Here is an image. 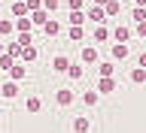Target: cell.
I'll return each instance as SVG.
<instances>
[{
	"label": "cell",
	"mask_w": 146,
	"mask_h": 133,
	"mask_svg": "<svg viewBox=\"0 0 146 133\" xmlns=\"http://www.w3.org/2000/svg\"><path fill=\"white\" fill-rule=\"evenodd\" d=\"M85 18H91L94 24H104V21H107V12H104V6H91L88 12H85Z\"/></svg>",
	"instance_id": "obj_1"
},
{
	"label": "cell",
	"mask_w": 146,
	"mask_h": 133,
	"mask_svg": "<svg viewBox=\"0 0 146 133\" xmlns=\"http://www.w3.org/2000/svg\"><path fill=\"white\" fill-rule=\"evenodd\" d=\"M12 24H15V33H31L34 21H31V15H21V18H15Z\"/></svg>",
	"instance_id": "obj_2"
},
{
	"label": "cell",
	"mask_w": 146,
	"mask_h": 133,
	"mask_svg": "<svg viewBox=\"0 0 146 133\" xmlns=\"http://www.w3.org/2000/svg\"><path fill=\"white\" fill-rule=\"evenodd\" d=\"M128 54H131L128 43H113V61H125Z\"/></svg>",
	"instance_id": "obj_3"
},
{
	"label": "cell",
	"mask_w": 146,
	"mask_h": 133,
	"mask_svg": "<svg viewBox=\"0 0 146 133\" xmlns=\"http://www.w3.org/2000/svg\"><path fill=\"white\" fill-rule=\"evenodd\" d=\"M52 70L55 73H67L70 70V58H67V54H58V58L52 61Z\"/></svg>",
	"instance_id": "obj_4"
},
{
	"label": "cell",
	"mask_w": 146,
	"mask_h": 133,
	"mask_svg": "<svg viewBox=\"0 0 146 133\" xmlns=\"http://www.w3.org/2000/svg\"><path fill=\"white\" fill-rule=\"evenodd\" d=\"M113 39H116V43H128V39H131V27H125V24H119L116 30H113Z\"/></svg>",
	"instance_id": "obj_5"
},
{
	"label": "cell",
	"mask_w": 146,
	"mask_h": 133,
	"mask_svg": "<svg viewBox=\"0 0 146 133\" xmlns=\"http://www.w3.org/2000/svg\"><path fill=\"white\" fill-rule=\"evenodd\" d=\"M88 127H91V121L85 115H76V118H73V133H88Z\"/></svg>",
	"instance_id": "obj_6"
},
{
	"label": "cell",
	"mask_w": 146,
	"mask_h": 133,
	"mask_svg": "<svg viewBox=\"0 0 146 133\" xmlns=\"http://www.w3.org/2000/svg\"><path fill=\"white\" fill-rule=\"evenodd\" d=\"M98 73H100V79H110V76L116 73V64H113V61H100L98 64Z\"/></svg>",
	"instance_id": "obj_7"
},
{
	"label": "cell",
	"mask_w": 146,
	"mask_h": 133,
	"mask_svg": "<svg viewBox=\"0 0 146 133\" xmlns=\"http://www.w3.org/2000/svg\"><path fill=\"white\" fill-rule=\"evenodd\" d=\"M0 94H3L6 100L18 97V82H6V85H0Z\"/></svg>",
	"instance_id": "obj_8"
},
{
	"label": "cell",
	"mask_w": 146,
	"mask_h": 133,
	"mask_svg": "<svg viewBox=\"0 0 146 133\" xmlns=\"http://www.w3.org/2000/svg\"><path fill=\"white\" fill-rule=\"evenodd\" d=\"M43 33H46V36H58V33H61V24H58L52 15H49V21L43 24Z\"/></svg>",
	"instance_id": "obj_9"
},
{
	"label": "cell",
	"mask_w": 146,
	"mask_h": 133,
	"mask_svg": "<svg viewBox=\"0 0 146 133\" xmlns=\"http://www.w3.org/2000/svg\"><path fill=\"white\" fill-rule=\"evenodd\" d=\"M94 91H98V94H113V91H116V82H113V76H110V79H100Z\"/></svg>",
	"instance_id": "obj_10"
},
{
	"label": "cell",
	"mask_w": 146,
	"mask_h": 133,
	"mask_svg": "<svg viewBox=\"0 0 146 133\" xmlns=\"http://www.w3.org/2000/svg\"><path fill=\"white\" fill-rule=\"evenodd\" d=\"M82 64H98V48L94 45H85L82 48Z\"/></svg>",
	"instance_id": "obj_11"
},
{
	"label": "cell",
	"mask_w": 146,
	"mask_h": 133,
	"mask_svg": "<svg viewBox=\"0 0 146 133\" xmlns=\"http://www.w3.org/2000/svg\"><path fill=\"white\" fill-rule=\"evenodd\" d=\"M55 103H58V106H70L73 103V91H67V88L58 91V94H55Z\"/></svg>",
	"instance_id": "obj_12"
},
{
	"label": "cell",
	"mask_w": 146,
	"mask_h": 133,
	"mask_svg": "<svg viewBox=\"0 0 146 133\" xmlns=\"http://www.w3.org/2000/svg\"><path fill=\"white\" fill-rule=\"evenodd\" d=\"M31 21H34V24H40V27H43L46 21H49V12H46L43 6H40V9H34V12H31Z\"/></svg>",
	"instance_id": "obj_13"
},
{
	"label": "cell",
	"mask_w": 146,
	"mask_h": 133,
	"mask_svg": "<svg viewBox=\"0 0 146 133\" xmlns=\"http://www.w3.org/2000/svg\"><path fill=\"white\" fill-rule=\"evenodd\" d=\"M12 33H15V24H12L9 18H0V39H3V36H12Z\"/></svg>",
	"instance_id": "obj_14"
},
{
	"label": "cell",
	"mask_w": 146,
	"mask_h": 133,
	"mask_svg": "<svg viewBox=\"0 0 146 133\" xmlns=\"http://www.w3.org/2000/svg\"><path fill=\"white\" fill-rule=\"evenodd\" d=\"M9 76H12V82H21L27 76V70H25V64H12V70H9Z\"/></svg>",
	"instance_id": "obj_15"
},
{
	"label": "cell",
	"mask_w": 146,
	"mask_h": 133,
	"mask_svg": "<svg viewBox=\"0 0 146 133\" xmlns=\"http://www.w3.org/2000/svg\"><path fill=\"white\" fill-rule=\"evenodd\" d=\"M91 36H94V43H107V39H110V30L104 24H94V33H91Z\"/></svg>",
	"instance_id": "obj_16"
},
{
	"label": "cell",
	"mask_w": 146,
	"mask_h": 133,
	"mask_svg": "<svg viewBox=\"0 0 146 133\" xmlns=\"http://www.w3.org/2000/svg\"><path fill=\"white\" fill-rule=\"evenodd\" d=\"M131 82H134V85H143L146 82V70L143 67H134V70H131Z\"/></svg>",
	"instance_id": "obj_17"
},
{
	"label": "cell",
	"mask_w": 146,
	"mask_h": 133,
	"mask_svg": "<svg viewBox=\"0 0 146 133\" xmlns=\"http://www.w3.org/2000/svg\"><path fill=\"white\" fill-rule=\"evenodd\" d=\"M21 61H36V48L34 45H21V54H18Z\"/></svg>",
	"instance_id": "obj_18"
},
{
	"label": "cell",
	"mask_w": 146,
	"mask_h": 133,
	"mask_svg": "<svg viewBox=\"0 0 146 133\" xmlns=\"http://www.w3.org/2000/svg\"><path fill=\"white\" fill-rule=\"evenodd\" d=\"M25 109H27V112H40V109H43V100H40V97H27Z\"/></svg>",
	"instance_id": "obj_19"
},
{
	"label": "cell",
	"mask_w": 146,
	"mask_h": 133,
	"mask_svg": "<svg viewBox=\"0 0 146 133\" xmlns=\"http://www.w3.org/2000/svg\"><path fill=\"white\" fill-rule=\"evenodd\" d=\"M104 12H107V15H119V12H122V3H119V0H110L107 6H104Z\"/></svg>",
	"instance_id": "obj_20"
},
{
	"label": "cell",
	"mask_w": 146,
	"mask_h": 133,
	"mask_svg": "<svg viewBox=\"0 0 146 133\" xmlns=\"http://www.w3.org/2000/svg\"><path fill=\"white\" fill-rule=\"evenodd\" d=\"M82 21H85V12H82V9H73V12H70V24L82 27Z\"/></svg>",
	"instance_id": "obj_21"
},
{
	"label": "cell",
	"mask_w": 146,
	"mask_h": 133,
	"mask_svg": "<svg viewBox=\"0 0 146 133\" xmlns=\"http://www.w3.org/2000/svg\"><path fill=\"white\" fill-rule=\"evenodd\" d=\"M82 103L85 106H98V91H85L82 94Z\"/></svg>",
	"instance_id": "obj_22"
},
{
	"label": "cell",
	"mask_w": 146,
	"mask_h": 133,
	"mask_svg": "<svg viewBox=\"0 0 146 133\" xmlns=\"http://www.w3.org/2000/svg\"><path fill=\"white\" fill-rule=\"evenodd\" d=\"M12 64H15V58H12V54H0V70H12Z\"/></svg>",
	"instance_id": "obj_23"
},
{
	"label": "cell",
	"mask_w": 146,
	"mask_h": 133,
	"mask_svg": "<svg viewBox=\"0 0 146 133\" xmlns=\"http://www.w3.org/2000/svg\"><path fill=\"white\" fill-rule=\"evenodd\" d=\"M12 15H15V18H21V15H31V12H27V6H25V3H18V0H15V3H12Z\"/></svg>",
	"instance_id": "obj_24"
},
{
	"label": "cell",
	"mask_w": 146,
	"mask_h": 133,
	"mask_svg": "<svg viewBox=\"0 0 146 133\" xmlns=\"http://www.w3.org/2000/svg\"><path fill=\"white\" fill-rule=\"evenodd\" d=\"M131 21H134V24H140V21H146V9L134 6V12H131Z\"/></svg>",
	"instance_id": "obj_25"
},
{
	"label": "cell",
	"mask_w": 146,
	"mask_h": 133,
	"mask_svg": "<svg viewBox=\"0 0 146 133\" xmlns=\"http://www.w3.org/2000/svg\"><path fill=\"white\" fill-rule=\"evenodd\" d=\"M70 39H76V43H79V39H85V30H82V27H76V24H70Z\"/></svg>",
	"instance_id": "obj_26"
},
{
	"label": "cell",
	"mask_w": 146,
	"mask_h": 133,
	"mask_svg": "<svg viewBox=\"0 0 146 133\" xmlns=\"http://www.w3.org/2000/svg\"><path fill=\"white\" fill-rule=\"evenodd\" d=\"M58 6H61V0H43V9L49 12V15H52V12H55Z\"/></svg>",
	"instance_id": "obj_27"
},
{
	"label": "cell",
	"mask_w": 146,
	"mask_h": 133,
	"mask_svg": "<svg viewBox=\"0 0 146 133\" xmlns=\"http://www.w3.org/2000/svg\"><path fill=\"white\" fill-rule=\"evenodd\" d=\"M67 76H70L73 82H76V79H82V67H76V64H70V70H67Z\"/></svg>",
	"instance_id": "obj_28"
},
{
	"label": "cell",
	"mask_w": 146,
	"mask_h": 133,
	"mask_svg": "<svg viewBox=\"0 0 146 133\" xmlns=\"http://www.w3.org/2000/svg\"><path fill=\"white\" fill-rule=\"evenodd\" d=\"M25 6H27V12H34V9L43 6V0H25Z\"/></svg>",
	"instance_id": "obj_29"
},
{
	"label": "cell",
	"mask_w": 146,
	"mask_h": 133,
	"mask_svg": "<svg viewBox=\"0 0 146 133\" xmlns=\"http://www.w3.org/2000/svg\"><path fill=\"white\" fill-rule=\"evenodd\" d=\"M134 33H137V36H143V39H146V21H140V24L134 27Z\"/></svg>",
	"instance_id": "obj_30"
},
{
	"label": "cell",
	"mask_w": 146,
	"mask_h": 133,
	"mask_svg": "<svg viewBox=\"0 0 146 133\" xmlns=\"http://www.w3.org/2000/svg\"><path fill=\"white\" fill-rule=\"evenodd\" d=\"M67 6H70V12L73 9H82V0H67Z\"/></svg>",
	"instance_id": "obj_31"
},
{
	"label": "cell",
	"mask_w": 146,
	"mask_h": 133,
	"mask_svg": "<svg viewBox=\"0 0 146 133\" xmlns=\"http://www.w3.org/2000/svg\"><path fill=\"white\" fill-rule=\"evenodd\" d=\"M137 67H143V70H146V52L140 54V58H137Z\"/></svg>",
	"instance_id": "obj_32"
},
{
	"label": "cell",
	"mask_w": 146,
	"mask_h": 133,
	"mask_svg": "<svg viewBox=\"0 0 146 133\" xmlns=\"http://www.w3.org/2000/svg\"><path fill=\"white\" fill-rule=\"evenodd\" d=\"M107 3H110V0H94V6H107Z\"/></svg>",
	"instance_id": "obj_33"
},
{
	"label": "cell",
	"mask_w": 146,
	"mask_h": 133,
	"mask_svg": "<svg viewBox=\"0 0 146 133\" xmlns=\"http://www.w3.org/2000/svg\"><path fill=\"white\" fill-rule=\"evenodd\" d=\"M134 3H137V6H140V9H146V0H134Z\"/></svg>",
	"instance_id": "obj_34"
},
{
	"label": "cell",
	"mask_w": 146,
	"mask_h": 133,
	"mask_svg": "<svg viewBox=\"0 0 146 133\" xmlns=\"http://www.w3.org/2000/svg\"><path fill=\"white\" fill-rule=\"evenodd\" d=\"M3 52H6V43H0V54H3Z\"/></svg>",
	"instance_id": "obj_35"
},
{
	"label": "cell",
	"mask_w": 146,
	"mask_h": 133,
	"mask_svg": "<svg viewBox=\"0 0 146 133\" xmlns=\"http://www.w3.org/2000/svg\"><path fill=\"white\" fill-rule=\"evenodd\" d=\"M18 3H25V0H18Z\"/></svg>",
	"instance_id": "obj_36"
}]
</instances>
